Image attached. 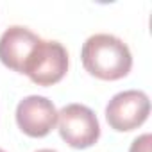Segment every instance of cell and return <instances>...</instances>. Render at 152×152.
I'll return each instance as SVG.
<instances>
[{"instance_id": "obj_1", "label": "cell", "mask_w": 152, "mask_h": 152, "mask_svg": "<svg viewBox=\"0 0 152 152\" xmlns=\"http://www.w3.org/2000/svg\"><path fill=\"white\" fill-rule=\"evenodd\" d=\"M81 59L86 72L102 81H118L132 68V56L127 43L106 32L93 34L84 41Z\"/></svg>"}, {"instance_id": "obj_2", "label": "cell", "mask_w": 152, "mask_h": 152, "mask_svg": "<svg viewBox=\"0 0 152 152\" xmlns=\"http://www.w3.org/2000/svg\"><path fill=\"white\" fill-rule=\"evenodd\" d=\"M68 72V52L59 41L39 39L32 50L23 73L38 86H52Z\"/></svg>"}, {"instance_id": "obj_3", "label": "cell", "mask_w": 152, "mask_h": 152, "mask_svg": "<svg viewBox=\"0 0 152 152\" xmlns=\"http://www.w3.org/2000/svg\"><path fill=\"white\" fill-rule=\"evenodd\" d=\"M61 138L73 148H88L100 138L97 115L84 104H68L57 113Z\"/></svg>"}, {"instance_id": "obj_4", "label": "cell", "mask_w": 152, "mask_h": 152, "mask_svg": "<svg viewBox=\"0 0 152 152\" xmlns=\"http://www.w3.org/2000/svg\"><path fill=\"white\" fill-rule=\"evenodd\" d=\"M150 113V100L140 90L116 93L106 106V120L111 129L129 132L145 124Z\"/></svg>"}, {"instance_id": "obj_5", "label": "cell", "mask_w": 152, "mask_h": 152, "mask_svg": "<svg viewBox=\"0 0 152 152\" xmlns=\"http://www.w3.org/2000/svg\"><path fill=\"white\" fill-rule=\"evenodd\" d=\"M16 124L31 138H43L57 125V109L47 97L29 95L16 106Z\"/></svg>"}, {"instance_id": "obj_6", "label": "cell", "mask_w": 152, "mask_h": 152, "mask_svg": "<svg viewBox=\"0 0 152 152\" xmlns=\"http://www.w3.org/2000/svg\"><path fill=\"white\" fill-rule=\"evenodd\" d=\"M39 36H36L32 31L22 25H13L4 31L0 36V61L4 66L23 73V68L39 43Z\"/></svg>"}, {"instance_id": "obj_7", "label": "cell", "mask_w": 152, "mask_h": 152, "mask_svg": "<svg viewBox=\"0 0 152 152\" xmlns=\"http://www.w3.org/2000/svg\"><path fill=\"white\" fill-rule=\"evenodd\" d=\"M150 145H152V136L150 134H141L131 143L129 152H150Z\"/></svg>"}, {"instance_id": "obj_8", "label": "cell", "mask_w": 152, "mask_h": 152, "mask_svg": "<svg viewBox=\"0 0 152 152\" xmlns=\"http://www.w3.org/2000/svg\"><path fill=\"white\" fill-rule=\"evenodd\" d=\"M36 152H57V150H52V148H39V150H36Z\"/></svg>"}, {"instance_id": "obj_9", "label": "cell", "mask_w": 152, "mask_h": 152, "mask_svg": "<svg viewBox=\"0 0 152 152\" xmlns=\"http://www.w3.org/2000/svg\"><path fill=\"white\" fill-rule=\"evenodd\" d=\"M0 152H6V150H4V148H0Z\"/></svg>"}]
</instances>
